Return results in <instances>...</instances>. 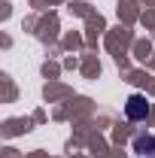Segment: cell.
I'll list each match as a JSON object with an SVG mask.
<instances>
[{
  "instance_id": "1",
  "label": "cell",
  "mask_w": 155,
  "mask_h": 158,
  "mask_svg": "<svg viewBox=\"0 0 155 158\" xmlns=\"http://www.w3.org/2000/svg\"><path fill=\"white\" fill-rule=\"evenodd\" d=\"M149 100L143 98V94H131V98L125 100V116L131 118V122H143V118L149 116Z\"/></svg>"
},
{
  "instance_id": "2",
  "label": "cell",
  "mask_w": 155,
  "mask_h": 158,
  "mask_svg": "<svg viewBox=\"0 0 155 158\" xmlns=\"http://www.w3.org/2000/svg\"><path fill=\"white\" fill-rule=\"evenodd\" d=\"M134 149L140 155H155V134H143L134 140Z\"/></svg>"
}]
</instances>
